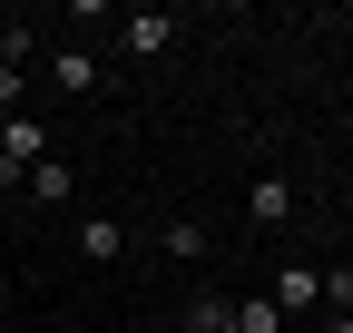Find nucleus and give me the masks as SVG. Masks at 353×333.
<instances>
[{"label":"nucleus","mask_w":353,"mask_h":333,"mask_svg":"<svg viewBox=\"0 0 353 333\" xmlns=\"http://www.w3.org/2000/svg\"><path fill=\"white\" fill-rule=\"evenodd\" d=\"M167 39H176V10H118V50L128 59H157Z\"/></svg>","instance_id":"obj_1"},{"label":"nucleus","mask_w":353,"mask_h":333,"mask_svg":"<svg viewBox=\"0 0 353 333\" xmlns=\"http://www.w3.org/2000/svg\"><path fill=\"white\" fill-rule=\"evenodd\" d=\"M265 294H275V314L294 323V314H314V304H324V275H314V265H275V284H265Z\"/></svg>","instance_id":"obj_2"},{"label":"nucleus","mask_w":353,"mask_h":333,"mask_svg":"<svg viewBox=\"0 0 353 333\" xmlns=\"http://www.w3.org/2000/svg\"><path fill=\"white\" fill-rule=\"evenodd\" d=\"M245 216H255V226H285V216H294V177H255V186H245Z\"/></svg>","instance_id":"obj_3"},{"label":"nucleus","mask_w":353,"mask_h":333,"mask_svg":"<svg viewBox=\"0 0 353 333\" xmlns=\"http://www.w3.org/2000/svg\"><path fill=\"white\" fill-rule=\"evenodd\" d=\"M79 255H88V265H118V255H128V226H118V216H79Z\"/></svg>","instance_id":"obj_4"},{"label":"nucleus","mask_w":353,"mask_h":333,"mask_svg":"<svg viewBox=\"0 0 353 333\" xmlns=\"http://www.w3.org/2000/svg\"><path fill=\"white\" fill-rule=\"evenodd\" d=\"M20 196H39V206H69V196H79V177H69V157L50 147V157L30 166V186H20Z\"/></svg>","instance_id":"obj_5"},{"label":"nucleus","mask_w":353,"mask_h":333,"mask_svg":"<svg viewBox=\"0 0 353 333\" xmlns=\"http://www.w3.org/2000/svg\"><path fill=\"white\" fill-rule=\"evenodd\" d=\"M50 89L59 98H88V89H99V59H88V50H59L50 59Z\"/></svg>","instance_id":"obj_6"},{"label":"nucleus","mask_w":353,"mask_h":333,"mask_svg":"<svg viewBox=\"0 0 353 333\" xmlns=\"http://www.w3.org/2000/svg\"><path fill=\"white\" fill-rule=\"evenodd\" d=\"M157 245H167L176 265H196V255H206V226H196V216H167V235H157Z\"/></svg>","instance_id":"obj_7"},{"label":"nucleus","mask_w":353,"mask_h":333,"mask_svg":"<svg viewBox=\"0 0 353 333\" xmlns=\"http://www.w3.org/2000/svg\"><path fill=\"white\" fill-rule=\"evenodd\" d=\"M236 333H285V314H275V294H245V304H236Z\"/></svg>","instance_id":"obj_8"},{"label":"nucleus","mask_w":353,"mask_h":333,"mask_svg":"<svg viewBox=\"0 0 353 333\" xmlns=\"http://www.w3.org/2000/svg\"><path fill=\"white\" fill-rule=\"evenodd\" d=\"M187 323H196V333H236V304H226V294H196Z\"/></svg>","instance_id":"obj_9"},{"label":"nucleus","mask_w":353,"mask_h":333,"mask_svg":"<svg viewBox=\"0 0 353 333\" xmlns=\"http://www.w3.org/2000/svg\"><path fill=\"white\" fill-rule=\"evenodd\" d=\"M324 314H353V265H334V275H324Z\"/></svg>","instance_id":"obj_10"},{"label":"nucleus","mask_w":353,"mask_h":333,"mask_svg":"<svg viewBox=\"0 0 353 333\" xmlns=\"http://www.w3.org/2000/svg\"><path fill=\"white\" fill-rule=\"evenodd\" d=\"M324 333H353V314H324Z\"/></svg>","instance_id":"obj_11"},{"label":"nucleus","mask_w":353,"mask_h":333,"mask_svg":"<svg viewBox=\"0 0 353 333\" xmlns=\"http://www.w3.org/2000/svg\"><path fill=\"white\" fill-rule=\"evenodd\" d=\"M0 128H10V118H0Z\"/></svg>","instance_id":"obj_12"}]
</instances>
